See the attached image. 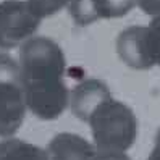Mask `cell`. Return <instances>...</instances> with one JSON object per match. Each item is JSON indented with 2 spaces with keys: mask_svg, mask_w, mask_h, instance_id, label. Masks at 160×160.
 <instances>
[{
  "mask_svg": "<svg viewBox=\"0 0 160 160\" xmlns=\"http://www.w3.org/2000/svg\"><path fill=\"white\" fill-rule=\"evenodd\" d=\"M20 68L26 105L41 120H55L68 105V89L63 82L65 55L57 42L31 37L21 45Z\"/></svg>",
  "mask_w": 160,
  "mask_h": 160,
  "instance_id": "6da1fadb",
  "label": "cell"
},
{
  "mask_svg": "<svg viewBox=\"0 0 160 160\" xmlns=\"http://www.w3.org/2000/svg\"><path fill=\"white\" fill-rule=\"evenodd\" d=\"M88 123L99 152H126L138 136V120L133 110L113 99L103 102Z\"/></svg>",
  "mask_w": 160,
  "mask_h": 160,
  "instance_id": "7a4b0ae2",
  "label": "cell"
},
{
  "mask_svg": "<svg viewBox=\"0 0 160 160\" xmlns=\"http://www.w3.org/2000/svg\"><path fill=\"white\" fill-rule=\"evenodd\" d=\"M26 94L21 68L10 55L0 53V136H12L26 113Z\"/></svg>",
  "mask_w": 160,
  "mask_h": 160,
  "instance_id": "3957f363",
  "label": "cell"
},
{
  "mask_svg": "<svg viewBox=\"0 0 160 160\" xmlns=\"http://www.w3.org/2000/svg\"><path fill=\"white\" fill-rule=\"evenodd\" d=\"M42 18L29 0L0 2V49H13L37 31Z\"/></svg>",
  "mask_w": 160,
  "mask_h": 160,
  "instance_id": "277c9868",
  "label": "cell"
},
{
  "mask_svg": "<svg viewBox=\"0 0 160 160\" xmlns=\"http://www.w3.org/2000/svg\"><path fill=\"white\" fill-rule=\"evenodd\" d=\"M117 52L128 67L134 70H149L155 62L150 52L149 28L131 26L125 29L117 39Z\"/></svg>",
  "mask_w": 160,
  "mask_h": 160,
  "instance_id": "5b68a950",
  "label": "cell"
},
{
  "mask_svg": "<svg viewBox=\"0 0 160 160\" xmlns=\"http://www.w3.org/2000/svg\"><path fill=\"white\" fill-rule=\"evenodd\" d=\"M110 91L100 79H84L71 92V112L82 121H89L91 115L103 102L110 100Z\"/></svg>",
  "mask_w": 160,
  "mask_h": 160,
  "instance_id": "8992f818",
  "label": "cell"
},
{
  "mask_svg": "<svg viewBox=\"0 0 160 160\" xmlns=\"http://www.w3.org/2000/svg\"><path fill=\"white\" fill-rule=\"evenodd\" d=\"M47 152L50 160H94L97 155L91 142L71 133L57 134L50 141Z\"/></svg>",
  "mask_w": 160,
  "mask_h": 160,
  "instance_id": "52a82bcc",
  "label": "cell"
},
{
  "mask_svg": "<svg viewBox=\"0 0 160 160\" xmlns=\"http://www.w3.org/2000/svg\"><path fill=\"white\" fill-rule=\"evenodd\" d=\"M0 160H50L49 152L21 139L0 142Z\"/></svg>",
  "mask_w": 160,
  "mask_h": 160,
  "instance_id": "ba28073f",
  "label": "cell"
},
{
  "mask_svg": "<svg viewBox=\"0 0 160 160\" xmlns=\"http://www.w3.org/2000/svg\"><path fill=\"white\" fill-rule=\"evenodd\" d=\"M99 18H120L136 7L138 0H92Z\"/></svg>",
  "mask_w": 160,
  "mask_h": 160,
  "instance_id": "9c48e42d",
  "label": "cell"
},
{
  "mask_svg": "<svg viewBox=\"0 0 160 160\" xmlns=\"http://www.w3.org/2000/svg\"><path fill=\"white\" fill-rule=\"evenodd\" d=\"M70 15L78 26H88L99 20L92 0H70Z\"/></svg>",
  "mask_w": 160,
  "mask_h": 160,
  "instance_id": "30bf717a",
  "label": "cell"
},
{
  "mask_svg": "<svg viewBox=\"0 0 160 160\" xmlns=\"http://www.w3.org/2000/svg\"><path fill=\"white\" fill-rule=\"evenodd\" d=\"M29 2L36 10V13L41 18H45L62 10L67 3H70V0H29Z\"/></svg>",
  "mask_w": 160,
  "mask_h": 160,
  "instance_id": "8fae6325",
  "label": "cell"
},
{
  "mask_svg": "<svg viewBox=\"0 0 160 160\" xmlns=\"http://www.w3.org/2000/svg\"><path fill=\"white\" fill-rule=\"evenodd\" d=\"M149 41L154 62L160 65V16L154 18L152 23L149 24Z\"/></svg>",
  "mask_w": 160,
  "mask_h": 160,
  "instance_id": "7c38bea8",
  "label": "cell"
},
{
  "mask_svg": "<svg viewBox=\"0 0 160 160\" xmlns=\"http://www.w3.org/2000/svg\"><path fill=\"white\" fill-rule=\"evenodd\" d=\"M138 5L144 13L160 16V0H138Z\"/></svg>",
  "mask_w": 160,
  "mask_h": 160,
  "instance_id": "4fadbf2b",
  "label": "cell"
},
{
  "mask_svg": "<svg viewBox=\"0 0 160 160\" xmlns=\"http://www.w3.org/2000/svg\"><path fill=\"white\" fill-rule=\"evenodd\" d=\"M94 160H131L125 152H97Z\"/></svg>",
  "mask_w": 160,
  "mask_h": 160,
  "instance_id": "5bb4252c",
  "label": "cell"
},
{
  "mask_svg": "<svg viewBox=\"0 0 160 160\" xmlns=\"http://www.w3.org/2000/svg\"><path fill=\"white\" fill-rule=\"evenodd\" d=\"M149 160H160V129L157 133V138H155V147L152 150V154H150Z\"/></svg>",
  "mask_w": 160,
  "mask_h": 160,
  "instance_id": "9a60e30c",
  "label": "cell"
}]
</instances>
